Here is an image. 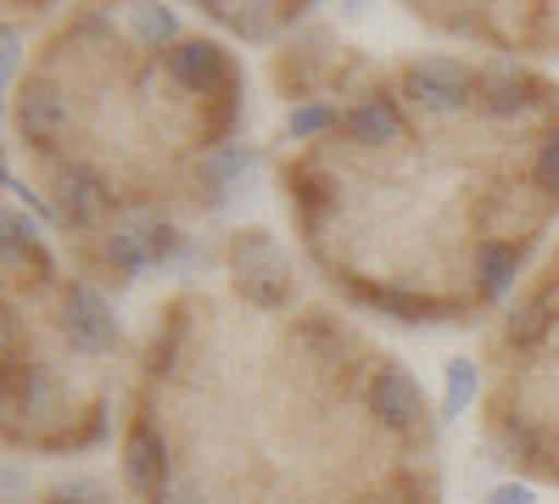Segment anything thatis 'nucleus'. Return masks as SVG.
I'll use <instances>...</instances> for the list:
<instances>
[{"instance_id": "obj_1", "label": "nucleus", "mask_w": 559, "mask_h": 504, "mask_svg": "<svg viewBox=\"0 0 559 504\" xmlns=\"http://www.w3.org/2000/svg\"><path fill=\"white\" fill-rule=\"evenodd\" d=\"M229 269H236L241 292L263 308L292 303V292H297L292 263H286V253H280V242L269 231H236L229 236Z\"/></svg>"}, {"instance_id": "obj_4", "label": "nucleus", "mask_w": 559, "mask_h": 504, "mask_svg": "<svg viewBox=\"0 0 559 504\" xmlns=\"http://www.w3.org/2000/svg\"><path fill=\"white\" fill-rule=\"evenodd\" d=\"M492 504H532V493H526V488H498Z\"/></svg>"}, {"instance_id": "obj_2", "label": "nucleus", "mask_w": 559, "mask_h": 504, "mask_svg": "<svg viewBox=\"0 0 559 504\" xmlns=\"http://www.w3.org/2000/svg\"><path fill=\"white\" fill-rule=\"evenodd\" d=\"M207 12H213V23L236 28L247 39H269V34L286 28V23H297L308 7H207Z\"/></svg>"}, {"instance_id": "obj_3", "label": "nucleus", "mask_w": 559, "mask_h": 504, "mask_svg": "<svg viewBox=\"0 0 559 504\" xmlns=\"http://www.w3.org/2000/svg\"><path fill=\"white\" fill-rule=\"evenodd\" d=\"M471 392H476V364L471 359H453L448 364V409H453V415L471 403Z\"/></svg>"}]
</instances>
